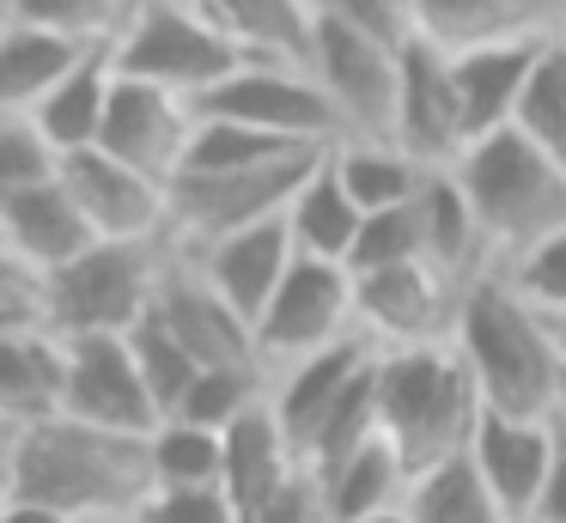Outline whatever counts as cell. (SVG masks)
I'll list each match as a JSON object with an SVG mask.
<instances>
[{
	"label": "cell",
	"mask_w": 566,
	"mask_h": 523,
	"mask_svg": "<svg viewBox=\"0 0 566 523\" xmlns=\"http://www.w3.org/2000/svg\"><path fill=\"white\" fill-rule=\"evenodd\" d=\"M7 493L31 499V505H50L74 523L80 517H135L153 499L147 438L104 432V426L50 414V420L19 432V450L7 462Z\"/></svg>",
	"instance_id": "1"
},
{
	"label": "cell",
	"mask_w": 566,
	"mask_h": 523,
	"mask_svg": "<svg viewBox=\"0 0 566 523\" xmlns=\"http://www.w3.org/2000/svg\"><path fill=\"white\" fill-rule=\"evenodd\" d=\"M451 347L463 353L469 377H475L488 414H512V420H554L560 401V353H554L548 316L512 292L500 268L469 280L457 299V328Z\"/></svg>",
	"instance_id": "2"
},
{
	"label": "cell",
	"mask_w": 566,
	"mask_h": 523,
	"mask_svg": "<svg viewBox=\"0 0 566 523\" xmlns=\"http://www.w3.org/2000/svg\"><path fill=\"white\" fill-rule=\"evenodd\" d=\"M481 414H488V401H481L475 377H469L463 353L451 341L444 347L378 353V420L384 438L402 450L408 474L463 457Z\"/></svg>",
	"instance_id": "3"
},
{
	"label": "cell",
	"mask_w": 566,
	"mask_h": 523,
	"mask_svg": "<svg viewBox=\"0 0 566 523\" xmlns=\"http://www.w3.org/2000/svg\"><path fill=\"white\" fill-rule=\"evenodd\" d=\"M451 170L481 219L493 268H505L512 255H524L530 243L554 238L566 226V170L536 140H524L517 128H500L488 140H475Z\"/></svg>",
	"instance_id": "4"
},
{
	"label": "cell",
	"mask_w": 566,
	"mask_h": 523,
	"mask_svg": "<svg viewBox=\"0 0 566 523\" xmlns=\"http://www.w3.org/2000/svg\"><path fill=\"white\" fill-rule=\"evenodd\" d=\"M111 55H116V73H123V80L159 85V92L189 97V104H201L213 85H226L244 67L238 43L196 7V0H135V7H128V24L111 43Z\"/></svg>",
	"instance_id": "5"
},
{
	"label": "cell",
	"mask_w": 566,
	"mask_h": 523,
	"mask_svg": "<svg viewBox=\"0 0 566 523\" xmlns=\"http://www.w3.org/2000/svg\"><path fill=\"white\" fill-rule=\"evenodd\" d=\"M171 243H92L67 268L43 274V328L62 341L128 335L159 299Z\"/></svg>",
	"instance_id": "6"
},
{
	"label": "cell",
	"mask_w": 566,
	"mask_h": 523,
	"mask_svg": "<svg viewBox=\"0 0 566 523\" xmlns=\"http://www.w3.org/2000/svg\"><path fill=\"white\" fill-rule=\"evenodd\" d=\"M402 49L359 31L347 19L317 12V43H311V80L342 116V140H390L396 109H402Z\"/></svg>",
	"instance_id": "7"
},
{
	"label": "cell",
	"mask_w": 566,
	"mask_h": 523,
	"mask_svg": "<svg viewBox=\"0 0 566 523\" xmlns=\"http://www.w3.org/2000/svg\"><path fill=\"white\" fill-rule=\"evenodd\" d=\"M323 153H293L256 170H220V177H177L171 182V243L177 250H208V243L232 238V231L286 219L293 195L323 165Z\"/></svg>",
	"instance_id": "8"
},
{
	"label": "cell",
	"mask_w": 566,
	"mask_h": 523,
	"mask_svg": "<svg viewBox=\"0 0 566 523\" xmlns=\"http://www.w3.org/2000/svg\"><path fill=\"white\" fill-rule=\"evenodd\" d=\"M354 268L342 262H317V255H298L293 274L281 280V292L269 299V311L256 316V353L262 365L286 372V365L311 359V353L335 347V341H354Z\"/></svg>",
	"instance_id": "9"
},
{
	"label": "cell",
	"mask_w": 566,
	"mask_h": 523,
	"mask_svg": "<svg viewBox=\"0 0 566 523\" xmlns=\"http://www.w3.org/2000/svg\"><path fill=\"white\" fill-rule=\"evenodd\" d=\"M208 122H238V128L274 134L293 146H335L342 140V116L311 80V67H274V61H244L226 85H213L196 104Z\"/></svg>",
	"instance_id": "10"
},
{
	"label": "cell",
	"mask_w": 566,
	"mask_h": 523,
	"mask_svg": "<svg viewBox=\"0 0 566 523\" xmlns=\"http://www.w3.org/2000/svg\"><path fill=\"white\" fill-rule=\"evenodd\" d=\"M457 299H463V286L444 280L432 262L354 274V323L378 353L444 347L457 328Z\"/></svg>",
	"instance_id": "11"
},
{
	"label": "cell",
	"mask_w": 566,
	"mask_h": 523,
	"mask_svg": "<svg viewBox=\"0 0 566 523\" xmlns=\"http://www.w3.org/2000/svg\"><path fill=\"white\" fill-rule=\"evenodd\" d=\"M153 311H159V323L184 341V353L201 372H269L262 353H256V323H250L244 311H232V304L213 292V280L201 274L177 243H171V255H165Z\"/></svg>",
	"instance_id": "12"
},
{
	"label": "cell",
	"mask_w": 566,
	"mask_h": 523,
	"mask_svg": "<svg viewBox=\"0 0 566 523\" xmlns=\"http://www.w3.org/2000/svg\"><path fill=\"white\" fill-rule=\"evenodd\" d=\"M55 177L74 195L98 243H171V189L111 158L104 146L67 153Z\"/></svg>",
	"instance_id": "13"
},
{
	"label": "cell",
	"mask_w": 566,
	"mask_h": 523,
	"mask_svg": "<svg viewBox=\"0 0 566 523\" xmlns=\"http://www.w3.org/2000/svg\"><path fill=\"white\" fill-rule=\"evenodd\" d=\"M62 347H67V372H62V414L67 420L104 426V432H128V438L159 432V408L147 396V377L135 365L128 335H86V341H62Z\"/></svg>",
	"instance_id": "14"
},
{
	"label": "cell",
	"mask_w": 566,
	"mask_h": 523,
	"mask_svg": "<svg viewBox=\"0 0 566 523\" xmlns=\"http://www.w3.org/2000/svg\"><path fill=\"white\" fill-rule=\"evenodd\" d=\"M196 104L189 97H171L159 85H140V80H123L116 73V92H111V116H104V134L98 146L123 165H135L140 177L165 182L171 189L184 177V158H189V140H196Z\"/></svg>",
	"instance_id": "15"
},
{
	"label": "cell",
	"mask_w": 566,
	"mask_h": 523,
	"mask_svg": "<svg viewBox=\"0 0 566 523\" xmlns=\"http://www.w3.org/2000/svg\"><path fill=\"white\" fill-rule=\"evenodd\" d=\"M396 146L427 170H451L469 153L463 104H457L451 55L427 43L402 49V109H396Z\"/></svg>",
	"instance_id": "16"
},
{
	"label": "cell",
	"mask_w": 566,
	"mask_h": 523,
	"mask_svg": "<svg viewBox=\"0 0 566 523\" xmlns=\"http://www.w3.org/2000/svg\"><path fill=\"white\" fill-rule=\"evenodd\" d=\"M548 43L554 36H505V43L451 55V80H457V104H463L469 146L500 134V128H517V104H524L530 73H536V61Z\"/></svg>",
	"instance_id": "17"
},
{
	"label": "cell",
	"mask_w": 566,
	"mask_h": 523,
	"mask_svg": "<svg viewBox=\"0 0 566 523\" xmlns=\"http://www.w3.org/2000/svg\"><path fill=\"white\" fill-rule=\"evenodd\" d=\"M371 359H378V347H371L366 335H354V341H335V347H323V353H311V359H298V365H286V372L269 377V408H274V420H281V432L293 438L298 462H305L311 438L323 432V420L335 414V401L354 389V377L366 372Z\"/></svg>",
	"instance_id": "18"
},
{
	"label": "cell",
	"mask_w": 566,
	"mask_h": 523,
	"mask_svg": "<svg viewBox=\"0 0 566 523\" xmlns=\"http://www.w3.org/2000/svg\"><path fill=\"white\" fill-rule=\"evenodd\" d=\"M184 255L213 280V292H220L232 311H244L250 323H256V316L269 311V299L281 292V280L293 274L298 243H293V231H286V219H269V226L232 231V238L208 243V250H184Z\"/></svg>",
	"instance_id": "19"
},
{
	"label": "cell",
	"mask_w": 566,
	"mask_h": 523,
	"mask_svg": "<svg viewBox=\"0 0 566 523\" xmlns=\"http://www.w3.org/2000/svg\"><path fill=\"white\" fill-rule=\"evenodd\" d=\"M554 457V420H512V414H481L475 438H469V462L481 469V481L493 487V499L505 505V517H536L542 481H548Z\"/></svg>",
	"instance_id": "20"
},
{
	"label": "cell",
	"mask_w": 566,
	"mask_h": 523,
	"mask_svg": "<svg viewBox=\"0 0 566 523\" xmlns=\"http://www.w3.org/2000/svg\"><path fill=\"white\" fill-rule=\"evenodd\" d=\"M0 238H7V250H13L38 280L55 274V268H67L74 255H86L92 243H98L86 226V213L74 207V195L62 189V177L38 182V189L13 195V201L0 207Z\"/></svg>",
	"instance_id": "21"
},
{
	"label": "cell",
	"mask_w": 566,
	"mask_h": 523,
	"mask_svg": "<svg viewBox=\"0 0 566 523\" xmlns=\"http://www.w3.org/2000/svg\"><path fill=\"white\" fill-rule=\"evenodd\" d=\"M226 474H220V493L232 499V511H238V523L250 517V511L262 505L269 493H281L286 481H293L305 462H298V450H293V438L281 432V420H274V408H269V396L256 401V408L244 414V420H232L226 426Z\"/></svg>",
	"instance_id": "22"
},
{
	"label": "cell",
	"mask_w": 566,
	"mask_h": 523,
	"mask_svg": "<svg viewBox=\"0 0 566 523\" xmlns=\"http://www.w3.org/2000/svg\"><path fill=\"white\" fill-rule=\"evenodd\" d=\"M67 347L43 323H0V414L13 426H38L62 414Z\"/></svg>",
	"instance_id": "23"
},
{
	"label": "cell",
	"mask_w": 566,
	"mask_h": 523,
	"mask_svg": "<svg viewBox=\"0 0 566 523\" xmlns=\"http://www.w3.org/2000/svg\"><path fill=\"white\" fill-rule=\"evenodd\" d=\"M213 24L238 43L244 61L274 67H311L317 43V0H196Z\"/></svg>",
	"instance_id": "24"
},
{
	"label": "cell",
	"mask_w": 566,
	"mask_h": 523,
	"mask_svg": "<svg viewBox=\"0 0 566 523\" xmlns=\"http://www.w3.org/2000/svg\"><path fill=\"white\" fill-rule=\"evenodd\" d=\"M111 92H116V55H111V49H92V55L80 61V67L67 73V80L55 85V92L43 97L25 122L43 134V146H50L55 158L86 153V146H98V134H104Z\"/></svg>",
	"instance_id": "25"
},
{
	"label": "cell",
	"mask_w": 566,
	"mask_h": 523,
	"mask_svg": "<svg viewBox=\"0 0 566 523\" xmlns=\"http://www.w3.org/2000/svg\"><path fill=\"white\" fill-rule=\"evenodd\" d=\"M420 231H427V262L444 280H457V286H469V280H481L493 268L481 219L469 207L457 170H427V182H420Z\"/></svg>",
	"instance_id": "26"
},
{
	"label": "cell",
	"mask_w": 566,
	"mask_h": 523,
	"mask_svg": "<svg viewBox=\"0 0 566 523\" xmlns=\"http://www.w3.org/2000/svg\"><path fill=\"white\" fill-rule=\"evenodd\" d=\"M86 55L92 49L62 43L50 31H31V24H13V31L0 36V116H31Z\"/></svg>",
	"instance_id": "27"
},
{
	"label": "cell",
	"mask_w": 566,
	"mask_h": 523,
	"mask_svg": "<svg viewBox=\"0 0 566 523\" xmlns=\"http://www.w3.org/2000/svg\"><path fill=\"white\" fill-rule=\"evenodd\" d=\"M359 226H366V213L354 207V195L342 189V177H335L329 153H323V165L305 177V189L293 195V207H286V231H293L298 255H317V262H342L354 255L359 243Z\"/></svg>",
	"instance_id": "28"
},
{
	"label": "cell",
	"mask_w": 566,
	"mask_h": 523,
	"mask_svg": "<svg viewBox=\"0 0 566 523\" xmlns=\"http://www.w3.org/2000/svg\"><path fill=\"white\" fill-rule=\"evenodd\" d=\"M408 481L415 474H408L402 450L378 432L347 469H335L317 487H323V505H329V523H366V517H384V511H402Z\"/></svg>",
	"instance_id": "29"
},
{
	"label": "cell",
	"mask_w": 566,
	"mask_h": 523,
	"mask_svg": "<svg viewBox=\"0 0 566 523\" xmlns=\"http://www.w3.org/2000/svg\"><path fill=\"white\" fill-rule=\"evenodd\" d=\"M329 165H335V177H342V189L354 195L359 213L408 207L420 195V182H427V165H415V158L390 140H335Z\"/></svg>",
	"instance_id": "30"
},
{
	"label": "cell",
	"mask_w": 566,
	"mask_h": 523,
	"mask_svg": "<svg viewBox=\"0 0 566 523\" xmlns=\"http://www.w3.org/2000/svg\"><path fill=\"white\" fill-rule=\"evenodd\" d=\"M402 517L408 523H512L505 505L493 499V487L481 481V469L463 457L451 462H432L408 481V499H402Z\"/></svg>",
	"instance_id": "31"
},
{
	"label": "cell",
	"mask_w": 566,
	"mask_h": 523,
	"mask_svg": "<svg viewBox=\"0 0 566 523\" xmlns=\"http://www.w3.org/2000/svg\"><path fill=\"white\" fill-rule=\"evenodd\" d=\"M415 19V43L439 49V55H469V49L505 43V36H530L517 31L505 0H408Z\"/></svg>",
	"instance_id": "32"
},
{
	"label": "cell",
	"mask_w": 566,
	"mask_h": 523,
	"mask_svg": "<svg viewBox=\"0 0 566 523\" xmlns=\"http://www.w3.org/2000/svg\"><path fill=\"white\" fill-rule=\"evenodd\" d=\"M147 457H153V487L196 493V487H220L226 438L201 432V426H184V420H159V432L147 438Z\"/></svg>",
	"instance_id": "33"
},
{
	"label": "cell",
	"mask_w": 566,
	"mask_h": 523,
	"mask_svg": "<svg viewBox=\"0 0 566 523\" xmlns=\"http://www.w3.org/2000/svg\"><path fill=\"white\" fill-rule=\"evenodd\" d=\"M293 153H323V146H293V140H274V134L256 128H238V122H196V140H189L184 158V177H220V170H256L274 165V158H293Z\"/></svg>",
	"instance_id": "34"
},
{
	"label": "cell",
	"mask_w": 566,
	"mask_h": 523,
	"mask_svg": "<svg viewBox=\"0 0 566 523\" xmlns=\"http://www.w3.org/2000/svg\"><path fill=\"white\" fill-rule=\"evenodd\" d=\"M128 347H135V365H140V377H147V396H153V408H159V420H171L177 401L189 396V384L201 377V365L189 359L184 341L159 323V311H147L128 328Z\"/></svg>",
	"instance_id": "35"
},
{
	"label": "cell",
	"mask_w": 566,
	"mask_h": 523,
	"mask_svg": "<svg viewBox=\"0 0 566 523\" xmlns=\"http://www.w3.org/2000/svg\"><path fill=\"white\" fill-rule=\"evenodd\" d=\"M128 7L135 0H13V24L50 31V36L80 43V49H104L128 24Z\"/></svg>",
	"instance_id": "36"
},
{
	"label": "cell",
	"mask_w": 566,
	"mask_h": 523,
	"mask_svg": "<svg viewBox=\"0 0 566 523\" xmlns=\"http://www.w3.org/2000/svg\"><path fill=\"white\" fill-rule=\"evenodd\" d=\"M517 134L536 140L554 165L566 170V36H554L542 49L536 73H530V92L517 104Z\"/></svg>",
	"instance_id": "37"
},
{
	"label": "cell",
	"mask_w": 566,
	"mask_h": 523,
	"mask_svg": "<svg viewBox=\"0 0 566 523\" xmlns=\"http://www.w3.org/2000/svg\"><path fill=\"white\" fill-rule=\"evenodd\" d=\"M262 396H269V372H201L196 384H189V396L177 401L171 420L201 426V432H226V426L244 420Z\"/></svg>",
	"instance_id": "38"
},
{
	"label": "cell",
	"mask_w": 566,
	"mask_h": 523,
	"mask_svg": "<svg viewBox=\"0 0 566 523\" xmlns=\"http://www.w3.org/2000/svg\"><path fill=\"white\" fill-rule=\"evenodd\" d=\"M402 262H427V231H420V195L408 207H384V213H366L359 226V243L347 255L354 274H371V268H402Z\"/></svg>",
	"instance_id": "39"
},
{
	"label": "cell",
	"mask_w": 566,
	"mask_h": 523,
	"mask_svg": "<svg viewBox=\"0 0 566 523\" xmlns=\"http://www.w3.org/2000/svg\"><path fill=\"white\" fill-rule=\"evenodd\" d=\"M500 274L512 280V292L524 304H536L542 316H566V226L554 231V238L530 243L524 255H512Z\"/></svg>",
	"instance_id": "40"
},
{
	"label": "cell",
	"mask_w": 566,
	"mask_h": 523,
	"mask_svg": "<svg viewBox=\"0 0 566 523\" xmlns=\"http://www.w3.org/2000/svg\"><path fill=\"white\" fill-rule=\"evenodd\" d=\"M55 170H62V158L43 146V134L25 116H0V207L13 195L38 189V182H50Z\"/></svg>",
	"instance_id": "41"
},
{
	"label": "cell",
	"mask_w": 566,
	"mask_h": 523,
	"mask_svg": "<svg viewBox=\"0 0 566 523\" xmlns=\"http://www.w3.org/2000/svg\"><path fill=\"white\" fill-rule=\"evenodd\" d=\"M135 523H238V511L220 487H196V493L153 487V499L135 511Z\"/></svg>",
	"instance_id": "42"
},
{
	"label": "cell",
	"mask_w": 566,
	"mask_h": 523,
	"mask_svg": "<svg viewBox=\"0 0 566 523\" xmlns=\"http://www.w3.org/2000/svg\"><path fill=\"white\" fill-rule=\"evenodd\" d=\"M317 12L359 24V31L384 36V43H415V19H408V0H317Z\"/></svg>",
	"instance_id": "43"
},
{
	"label": "cell",
	"mask_w": 566,
	"mask_h": 523,
	"mask_svg": "<svg viewBox=\"0 0 566 523\" xmlns=\"http://www.w3.org/2000/svg\"><path fill=\"white\" fill-rule=\"evenodd\" d=\"M244 523H329V505H323V487L311 469H298L281 493H269Z\"/></svg>",
	"instance_id": "44"
},
{
	"label": "cell",
	"mask_w": 566,
	"mask_h": 523,
	"mask_svg": "<svg viewBox=\"0 0 566 523\" xmlns=\"http://www.w3.org/2000/svg\"><path fill=\"white\" fill-rule=\"evenodd\" d=\"M536 517L542 523H566V426L560 420H554V457H548V481H542Z\"/></svg>",
	"instance_id": "45"
},
{
	"label": "cell",
	"mask_w": 566,
	"mask_h": 523,
	"mask_svg": "<svg viewBox=\"0 0 566 523\" xmlns=\"http://www.w3.org/2000/svg\"><path fill=\"white\" fill-rule=\"evenodd\" d=\"M517 31L530 36H566V0H505Z\"/></svg>",
	"instance_id": "46"
},
{
	"label": "cell",
	"mask_w": 566,
	"mask_h": 523,
	"mask_svg": "<svg viewBox=\"0 0 566 523\" xmlns=\"http://www.w3.org/2000/svg\"><path fill=\"white\" fill-rule=\"evenodd\" d=\"M0 523H74V517H62V511H50V505H31V499H7Z\"/></svg>",
	"instance_id": "47"
},
{
	"label": "cell",
	"mask_w": 566,
	"mask_h": 523,
	"mask_svg": "<svg viewBox=\"0 0 566 523\" xmlns=\"http://www.w3.org/2000/svg\"><path fill=\"white\" fill-rule=\"evenodd\" d=\"M19 432H25V426H13L0 414V474H7V462H13V450H19Z\"/></svg>",
	"instance_id": "48"
},
{
	"label": "cell",
	"mask_w": 566,
	"mask_h": 523,
	"mask_svg": "<svg viewBox=\"0 0 566 523\" xmlns=\"http://www.w3.org/2000/svg\"><path fill=\"white\" fill-rule=\"evenodd\" d=\"M548 335H554V353H560V365H566V316H548Z\"/></svg>",
	"instance_id": "49"
},
{
	"label": "cell",
	"mask_w": 566,
	"mask_h": 523,
	"mask_svg": "<svg viewBox=\"0 0 566 523\" xmlns=\"http://www.w3.org/2000/svg\"><path fill=\"white\" fill-rule=\"evenodd\" d=\"M13 31V0H0V36Z\"/></svg>",
	"instance_id": "50"
},
{
	"label": "cell",
	"mask_w": 566,
	"mask_h": 523,
	"mask_svg": "<svg viewBox=\"0 0 566 523\" xmlns=\"http://www.w3.org/2000/svg\"><path fill=\"white\" fill-rule=\"evenodd\" d=\"M554 420L566 426V377H560V401H554Z\"/></svg>",
	"instance_id": "51"
},
{
	"label": "cell",
	"mask_w": 566,
	"mask_h": 523,
	"mask_svg": "<svg viewBox=\"0 0 566 523\" xmlns=\"http://www.w3.org/2000/svg\"><path fill=\"white\" fill-rule=\"evenodd\" d=\"M366 523H408L402 511H384V517H366Z\"/></svg>",
	"instance_id": "52"
},
{
	"label": "cell",
	"mask_w": 566,
	"mask_h": 523,
	"mask_svg": "<svg viewBox=\"0 0 566 523\" xmlns=\"http://www.w3.org/2000/svg\"><path fill=\"white\" fill-rule=\"evenodd\" d=\"M80 523H135V517H80Z\"/></svg>",
	"instance_id": "53"
},
{
	"label": "cell",
	"mask_w": 566,
	"mask_h": 523,
	"mask_svg": "<svg viewBox=\"0 0 566 523\" xmlns=\"http://www.w3.org/2000/svg\"><path fill=\"white\" fill-rule=\"evenodd\" d=\"M7 499H13V493H7V474H0V511H7Z\"/></svg>",
	"instance_id": "54"
},
{
	"label": "cell",
	"mask_w": 566,
	"mask_h": 523,
	"mask_svg": "<svg viewBox=\"0 0 566 523\" xmlns=\"http://www.w3.org/2000/svg\"><path fill=\"white\" fill-rule=\"evenodd\" d=\"M517 523H542V517H517Z\"/></svg>",
	"instance_id": "55"
}]
</instances>
